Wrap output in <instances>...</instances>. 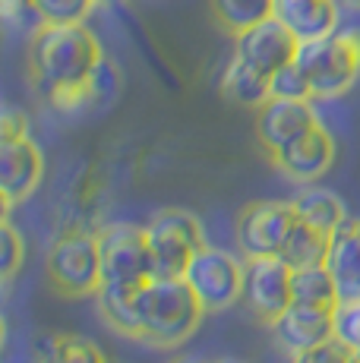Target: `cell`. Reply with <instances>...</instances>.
I'll return each instance as SVG.
<instances>
[{"label":"cell","mask_w":360,"mask_h":363,"mask_svg":"<svg viewBox=\"0 0 360 363\" xmlns=\"http://www.w3.org/2000/svg\"><path fill=\"white\" fill-rule=\"evenodd\" d=\"M206 306L186 278H152L142 284L140 341L152 347H177L199 329Z\"/></svg>","instance_id":"cell-2"},{"label":"cell","mask_w":360,"mask_h":363,"mask_svg":"<svg viewBox=\"0 0 360 363\" xmlns=\"http://www.w3.org/2000/svg\"><path fill=\"white\" fill-rule=\"evenodd\" d=\"M101 60V45L86 23H38L26 51L32 86L57 114H82L99 108L92 73Z\"/></svg>","instance_id":"cell-1"},{"label":"cell","mask_w":360,"mask_h":363,"mask_svg":"<svg viewBox=\"0 0 360 363\" xmlns=\"http://www.w3.org/2000/svg\"><path fill=\"white\" fill-rule=\"evenodd\" d=\"M291 294L294 303L303 306H322V310H335L342 303L338 284L332 278L329 265H303V269H291Z\"/></svg>","instance_id":"cell-19"},{"label":"cell","mask_w":360,"mask_h":363,"mask_svg":"<svg viewBox=\"0 0 360 363\" xmlns=\"http://www.w3.org/2000/svg\"><path fill=\"white\" fill-rule=\"evenodd\" d=\"M275 16L297 35V41H316L338 29L335 0H275Z\"/></svg>","instance_id":"cell-15"},{"label":"cell","mask_w":360,"mask_h":363,"mask_svg":"<svg viewBox=\"0 0 360 363\" xmlns=\"http://www.w3.org/2000/svg\"><path fill=\"white\" fill-rule=\"evenodd\" d=\"M0 240H4V281H10L26 262V243L19 231L10 225V215H4V231H0Z\"/></svg>","instance_id":"cell-27"},{"label":"cell","mask_w":360,"mask_h":363,"mask_svg":"<svg viewBox=\"0 0 360 363\" xmlns=\"http://www.w3.org/2000/svg\"><path fill=\"white\" fill-rule=\"evenodd\" d=\"M297 51H300V41L279 16H269L250 26L247 32L234 35V57H240L247 67H253L256 73L269 76V79L281 67L294 64Z\"/></svg>","instance_id":"cell-9"},{"label":"cell","mask_w":360,"mask_h":363,"mask_svg":"<svg viewBox=\"0 0 360 363\" xmlns=\"http://www.w3.org/2000/svg\"><path fill=\"white\" fill-rule=\"evenodd\" d=\"M272 162L279 164L285 177L297 180V184H313L335 164V136L322 123H316L313 130H307L291 145H285L279 155H272Z\"/></svg>","instance_id":"cell-13"},{"label":"cell","mask_w":360,"mask_h":363,"mask_svg":"<svg viewBox=\"0 0 360 363\" xmlns=\"http://www.w3.org/2000/svg\"><path fill=\"white\" fill-rule=\"evenodd\" d=\"M272 335L291 357H297L303 351H313L322 341L335 338V310L291 303L272 323Z\"/></svg>","instance_id":"cell-14"},{"label":"cell","mask_w":360,"mask_h":363,"mask_svg":"<svg viewBox=\"0 0 360 363\" xmlns=\"http://www.w3.org/2000/svg\"><path fill=\"white\" fill-rule=\"evenodd\" d=\"M291 363H360V360H357V354L344 345V341L329 338V341H322L320 347H313V351L297 354Z\"/></svg>","instance_id":"cell-28"},{"label":"cell","mask_w":360,"mask_h":363,"mask_svg":"<svg viewBox=\"0 0 360 363\" xmlns=\"http://www.w3.org/2000/svg\"><path fill=\"white\" fill-rule=\"evenodd\" d=\"M29 136V117L16 108H6V114L0 117V139H19Z\"/></svg>","instance_id":"cell-29"},{"label":"cell","mask_w":360,"mask_h":363,"mask_svg":"<svg viewBox=\"0 0 360 363\" xmlns=\"http://www.w3.org/2000/svg\"><path fill=\"white\" fill-rule=\"evenodd\" d=\"M269 92L272 99H294V101H310L313 99V89H310V79L303 76V69L294 64L281 67L279 73L269 79Z\"/></svg>","instance_id":"cell-25"},{"label":"cell","mask_w":360,"mask_h":363,"mask_svg":"<svg viewBox=\"0 0 360 363\" xmlns=\"http://www.w3.org/2000/svg\"><path fill=\"white\" fill-rule=\"evenodd\" d=\"M99 313L101 319L123 338L140 341V310H142V284H123V281H108L99 288Z\"/></svg>","instance_id":"cell-17"},{"label":"cell","mask_w":360,"mask_h":363,"mask_svg":"<svg viewBox=\"0 0 360 363\" xmlns=\"http://www.w3.org/2000/svg\"><path fill=\"white\" fill-rule=\"evenodd\" d=\"M155 278H184L193 256L206 247L203 225L186 208H162L145 225Z\"/></svg>","instance_id":"cell-5"},{"label":"cell","mask_w":360,"mask_h":363,"mask_svg":"<svg viewBox=\"0 0 360 363\" xmlns=\"http://www.w3.org/2000/svg\"><path fill=\"white\" fill-rule=\"evenodd\" d=\"M105 4H123V0H105Z\"/></svg>","instance_id":"cell-34"},{"label":"cell","mask_w":360,"mask_h":363,"mask_svg":"<svg viewBox=\"0 0 360 363\" xmlns=\"http://www.w3.org/2000/svg\"><path fill=\"white\" fill-rule=\"evenodd\" d=\"M329 247H332V234L320 231V228L307 225V221L297 218L294 231L288 234L285 247H281V259L291 269H303V265H320L329 259Z\"/></svg>","instance_id":"cell-22"},{"label":"cell","mask_w":360,"mask_h":363,"mask_svg":"<svg viewBox=\"0 0 360 363\" xmlns=\"http://www.w3.org/2000/svg\"><path fill=\"white\" fill-rule=\"evenodd\" d=\"M45 278L64 297H89L101 288V253L99 237L70 231L51 243L45 259Z\"/></svg>","instance_id":"cell-4"},{"label":"cell","mask_w":360,"mask_h":363,"mask_svg":"<svg viewBox=\"0 0 360 363\" xmlns=\"http://www.w3.org/2000/svg\"><path fill=\"white\" fill-rule=\"evenodd\" d=\"M325 265L335 278L342 300H360V218H348L332 234Z\"/></svg>","instance_id":"cell-16"},{"label":"cell","mask_w":360,"mask_h":363,"mask_svg":"<svg viewBox=\"0 0 360 363\" xmlns=\"http://www.w3.org/2000/svg\"><path fill=\"white\" fill-rule=\"evenodd\" d=\"M335 338L360 351V300H342L335 306Z\"/></svg>","instance_id":"cell-26"},{"label":"cell","mask_w":360,"mask_h":363,"mask_svg":"<svg viewBox=\"0 0 360 363\" xmlns=\"http://www.w3.org/2000/svg\"><path fill=\"white\" fill-rule=\"evenodd\" d=\"M221 92H225V99H231L234 104L253 108V111L272 99V92H269V76L256 73V69L247 67L240 57H231V64H227L225 73H221Z\"/></svg>","instance_id":"cell-20"},{"label":"cell","mask_w":360,"mask_h":363,"mask_svg":"<svg viewBox=\"0 0 360 363\" xmlns=\"http://www.w3.org/2000/svg\"><path fill=\"white\" fill-rule=\"evenodd\" d=\"M174 363H209V360H203V357H177Z\"/></svg>","instance_id":"cell-31"},{"label":"cell","mask_w":360,"mask_h":363,"mask_svg":"<svg viewBox=\"0 0 360 363\" xmlns=\"http://www.w3.org/2000/svg\"><path fill=\"white\" fill-rule=\"evenodd\" d=\"M212 16L231 35L247 32L250 26L275 16V0H209Z\"/></svg>","instance_id":"cell-23"},{"label":"cell","mask_w":360,"mask_h":363,"mask_svg":"<svg viewBox=\"0 0 360 363\" xmlns=\"http://www.w3.org/2000/svg\"><path fill=\"white\" fill-rule=\"evenodd\" d=\"M186 281L196 291L199 303L206 313H225L237 300H244V284H247V265L231 256L227 250L206 243L196 256H193L190 269H186Z\"/></svg>","instance_id":"cell-6"},{"label":"cell","mask_w":360,"mask_h":363,"mask_svg":"<svg viewBox=\"0 0 360 363\" xmlns=\"http://www.w3.org/2000/svg\"><path fill=\"white\" fill-rule=\"evenodd\" d=\"M35 360L38 363H108L101 347L92 338L70 332L57 335H41L35 345Z\"/></svg>","instance_id":"cell-21"},{"label":"cell","mask_w":360,"mask_h":363,"mask_svg":"<svg viewBox=\"0 0 360 363\" xmlns=\"http://www.w3.org/2000/svg\"><path fill=\"white\" fill-rule=\"evenodd\" d=\"M101 253V284L123 281V284H145L155 278L149 234L140 225H108L99 234Z\"/></svg>","instance_id":"cell-7"},{"label":"cell","mask_w":360,"mask_h":363,"mask_svg":"<svg viewBox=\"0 0 360 363\" xmlns=\"http://www.w3.org/2000/svg\"><path fill=\"white\" fill-rule=\"evenodd\" d=\"M297 225V208L294 202L281 199H259L240 208L237 225H234V240H237L240 253L247 259H259V256H279L285 247L288 234Z\"/></svg>","instance_id":"cell-8"},{"label":"cell","mask_w":360,"mask_h":363,"mask_svg":"<svg viewBox=\"0 0 360 363\" xmlns=\"http://www.w3.org/2000/svg\"><path fill=\"white\" fill-rule=\"evenodd\" d=\"M348 6H354V10H360V0H344Z\"/></svg>","instance_id":"cell-33"},{"label":"cell","mask_w":360,"mask_h":363,"mask_svg":"<svg viewBox=\"0 0 360 363\" xmlns=\"http://www.w3.org/2000/svg\"><path fill=\"white\" fill-rule=\"evenodd\" d=\"M4 4V16L10 19V23H26V13H35V6H32V0H0ZM38 16V13H35ZM41 23V19H38Z\"/></svg>","instance_id":"cell-30"},{"label":"cell","mask_w":360,"mask_h":363,"mask_svg":"<svg viewBox=\"0 0 360 363\" xmlns=\"http://www.w3.org/2000/svg\"><path fill=\"white\" fill-rule=\"evenodd\" d=\"M212 363H247V360H240V357H218V360H212Z\"/></svg>","instance_id":"cell-32"},{"label":"cell","mask_w":360,"mask_h":363,"mask_svg":"<svg viewBox=\"0 0 360 363\" xmlns=\"http://www.w3.org/2000/svg\"><path fill=\"white\" fill-rule=\"evenodd\" d=\"M354 354H357V360H360V351H354Z\"/></svg>","instance_id":"cell-35"},{"label":"cell","mask_w":360,"mask_h":363,"mask_svg":"<svg viewBox=\"0 0 360 363\" xmlns=\"http://www.w3.org/2000/svg\"><path fill=\"white\" fill-rule=\"evenodd\" d=\"M45 177V155L29 136L0 139V193H4V215H10L13 202L35 193Z\"/></svg>","instance_id":"cell-12"},{"label":"cell","mask_w":360,"mask_h":363,"mask_svg":"<svg viewBox=\"0 0 360 363\" xmlns=\"http://www.w3.org/2000/svg\"><path fill=\"white\" fill-rule=\"evenodd\" d=\"M294 208H297V218L307 221V225L320 228L325 234H335L338 228L348 221V208H344V202L335 196V193L322 190V186H310L303 184L300 193H297L294 199Z\"/></svg>","instance_id":"cell-18"},{"label":"cell","mask_w":360,"mask_h":363,"mask_svg":"<svg viewBox=\"0 0 360 363\" xmlns=\"http://www.w3.org/2000/svg\"><path fill=\"white\" fill-rule=\"evenodd\" d=\"M316 123H320V117H316L313 104L294 99H269L266 104L256 108L253 117L256 139L269 155H279L285 145H291L307 130H313Z\"/></svg>","instance_id":"cell-11"},{"label":"cell","mask_w":360,"mask_h":363,"mask_svg":"<svg viewBox=\"0 0 360 363\" xmlns=\"http://www.w3.org/2000/svg\"><path fill=\"white\" fill-rule=\"evenodd\" d=\"M297 67L310 79L313 99H342L360 79V32H332L325 38L303 41Z\"/></svg>","instance_id":"cell-3"},{"label":"cell","mask_w":360,"mask_h":363,"mask_svg":"<svg viewBox=\"0 0 360 363\" xmlns=\"http://www.w3.org/2000/svg\"><path fill=\"white\" fill-rule=\"evenodd\" d=\"M244 300L256 319L272 325L294 303V294H291V265L281 256L247 259Z\"/></svg>","instance_id":"cell-10"},{"label":"cell","mask_w":360,"mask_h":363,"mask_svg":"<svg viewBox=\"0 0 360 363\" xmlns=\"http://www.w3.org/2000/svg\"><path fill=\"white\" fill-rule=\"evenodd\" d=\"M41 23H86L99 0H32Z\"/></svg>","instance_id":"cell-24"}]
</instances>
